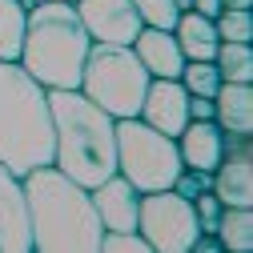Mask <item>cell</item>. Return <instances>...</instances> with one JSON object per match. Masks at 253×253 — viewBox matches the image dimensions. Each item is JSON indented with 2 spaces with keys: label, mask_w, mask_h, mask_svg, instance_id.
Returning a JSON list of instances; mask_svg holds the SVG:
<instances>
[{
  "label": "cell",
  "mask_w": 253,
  "mask_h": 253,
  "mask_svg": "<svg viewBox=\"0 0 253 253\" xmlns=\"http://www.w3.org/2000/svg\"><path fill=\"white\" fill-rule=\"evenodd\" d=\"M73 8L92 44H133V37L145 28L133 0H77Z\"/></svg>",
  "instance_id": "cell-8"
},
{
  "label": "cell",
  "mask_w": 253,
  "mask_h": 253,
  "mask_svg": "<svg viewBox=\"0 0 253 253\" xmlns=\"http://www.w3.org/2000/svg\"><path fill=\"white\" fill-rule=\"evenodd\" d=\"M189 121H213V97H189Z\"/></svg>",
  "instance_id": "cell-24"
},
{
  "label": "cell",
  "mask_w": 253,
  "mask_h": 253,
  "mask_svg": "<svg viewBox=\"0 0 253 253\" xmlns=\"http://www.w3.org/2000/svg\"><path fill=\"white\" fill-rule=\"evenodd\" d=\"M145 125H153L157 133L165 137H177L185 125H189V92L181 81H169V77H153L149 88H145V101H141V113H137Z\"/></svg>",
  "instance_id": "cell-9"
},
{
  "label": "cell",
  "mask_w": 253,
  "mask_h": 253,
  "mask_svg": "<svg viewBox=\"0 0 253 253\" xmlns=\"http://www.w3.org/2000/svg\"><path fill=\"white\" fill-rule=\"evenodd\" d=\"M213 237L221 241V253H249L253 249V209L225 205L213 225Z\"/></svg>",
  "instance_id": "cell-16"
},
{
  "label": "cell",
  "mask_w": 253,
  "mask_h": 253,
  "mask_svg": "<svg viewBox=\"0 0 253 253\" xmlns=\"http://www.w3.org/2000/svg\"><path fill=\"white\" fill-rule=\"evenodd\" d=\"M20 4H24V8H37V4H44V0H20Z\"/></svg>",
  "instance_id": "cell-28"
},
{
  "label": "cell",
  "mask_w": 253,
  "mask_h": 253,
  "mask_svg": "<svg viewBox=\"0 0 253 253\" xmlns=\"http://www.w3.org/2000/svg\"><path fill=\"white\" fill-rule=\"evenodd\" d=\"M177 81L185 84L189 97H213V92L221 88V73H217L213 60H185V69H181Z\"/></svg>",
  "instance_id": "cell-19"
},
{
  "label": "cell",
  "mask_w": 253,
  "mask_h": 253,
  "mask_svg": "<svg viewBox=\"0 0 253 253\" xmlns=\"http://www.w3.org/2000/svg\"><path fill=\"white\" fill-rule=\"evenodd\" d=\"M24 28H28V8L20 0H0V60H20Z\"/></svg>",
  "instance_id": "cell-17"
},
{
  "label": "cell",
  "mask_w": 253,
  "mask_h": 253,
  "mask_svg": "<svg viewBox=\"0 0 253 253\" xmlns=\"http://www.w3.org/2000/svg\"><path fill=\"white\" fill-rule=\"evenodd\" d=\"M137 233L149 241L153 253H189V249H193V241L201 237L193 201L181 197V193H173V189L141 193Z\"/></svg>",
  "instance_id": "cell-7"
},
{
  "label": "cell",
  "mask_w": 253,
  "mask_h": 253,
  "mask_svg": "<svg viewBox=\"0 0 253 253\" xmlns=\"http://www.w3.org/2000/svg\"><path fill=\"white\" fill-rule=\"evenodd\" d=\"M173 37H177V44H181V56L185 60H213V52H217V28H213V20L209 16H201V12H181L177 16V24H173Z\"/></svg>",
  "instance_id": "cell-15"
},
{
  "label": "cell",
  "mask_w": 253,
  "mask_h": 253,
  "mask_svg": "<svg viewBox=\"0 0 253 253\" xmlns=\"http://www.w3.org/2000/svg\"><path fill=\"white\" fill-rule=\"evenodd\" d=\"M92 48V37L73 4L44 0L28 8V28L20 44V69L44 88H81L84 56Z\"/></svg>",
  "instance_id": "cell-4"
},
{
  "label": "cell",
  "mask_w": 253,
  "mask_h": 253,
  "mask_svg": "<svg viewBox=\"0 0 253 253\" xmlns=\"http://www.w3.org/2000/svg\"><path fill=\"white\" fill-rule=\"evenodd\" d=\"M173 4H177V12H189V8H193V0H173Z\"/></svg>",
  "instance_id": "cell-27"
},
{
  "label": "cell",
  "mask_w": 253,
  "mask_h": 253,
  "mask_svg": "<svg viewBox=\"0 0 253 253\" xmlns=\"http://www.w3.org/2000/svg\"><path fill=\"white\" fill-rule=\"evenodd\" d=\"M52 113V165L92 189L117 173V121L92 105L81 88H48Z\"/></svg>",
  "instance_id": "cell-2"
},
{
  "label": "cell",
  "mask_w": 253,
  "mask_h": 253,
  "mask_svg": "<svg viewBox=\"0 0 253 253\" xmlns=\"http://www.w3.org/2000/svg\"><path fill=\"white\" fill-rule=\"evenodd\" d=\"M221 8H253V0H221Z\"/></svg>",
  "instance_id": "cell-26"
},
{
  "label": "cell",
  "mask_w": 253,
  "mask_h": 253,
  "mask_svg": "<svg viewBox=\"0 0 253 253\" xmlns=\"http://www.w3.org/2000/svg\"><path fill=\"white\" fill-rule=\"evenodd\" d=\"M213 121L233 137H249L253 133V84L221 81V88L213 92Z\"/></svg>",
  "instance_id": "cell-14"
},
{
  "label": "cell",
  "mask_w": 253,
  "mask_h": 253,
  "mask_svg": "<svg viewBox=\"0 0 253 253\" xmlns=\"http://www.w3.org/2000/svg\"><path fill=\"white\" fill-rule=\"evenodd\" d=\"M28 201V225H33L37 253H101V217L92 193L56 165L28 169L20 177Z\"/></svg>",
  "instance_id": "cell-1"
},
{
  "label": "cell",
  "mask_w": 253,
  "mask_h": 253,
  "mask_svg": "<svg viewBox=\"0 0 253 253\" xmlns=\"http://www.w3.org/2000/svg\"><path fill=\"white\" fill-rule=\"evenodd\" d=\"M149 81L153 77L145 73V65L129 44H92L84 56L81 92L92 105H101L113 121H125L141 113Z\"/></svg>",
  "instance_id": "cell-5"
},
{
  "label": "cell",
  "mask_w": 253,
  "mask_h": 253,
  "mask_svg": "<svg viewBox=\"0 0 253 253\" xmlns=\"http://www.w3.org/2000/svg\"><path fill=\"white\" fill-rule=\"evenodd\" d=\"M221 205L217 197H213V189H205V193H197L193 197V213H197V225H201V233H213V225H217V217H221Z\"/></svg>",
  "instance_id": "cell-22"
},
{
  "label": "cell",
  "mask_w": 253,
  "mask_h": 253,
  "mask_svg": "<svg viewBox=\"0 0 253 253\" xmlns=\"http://www.w3.org/2000/svg\"><path fill=\"white\" fill-rule=\"evenodd\" d=\"M205 189H209V173H197V169H181L177 181H173V193H181L189 201H193L197 193H205Z\"/></svg>",
  "instance_id": "cell-23"
},
{
  "label": "cell",
  "mask_w": 253,
  "mask_h": 253,
  "mask_svg": "<svg viewBox=\"0 0 253 253\" xmlns=\"http://www.w3.org/2000/svg\"><path fill=\"white\" fill-rule=\"evenodd\" d=\"M181 153L177 137L157 133L141 117L117 121V173L129 181L137 193H157V189H173L181 173Z\"/></svg>",
  "instance_id": "cell-6"
},
{
  "label": "cell",
  "mask_w": 253,
  "mask_h": 253,
  "mask_svg": "<svg viewBox=\"0 0 253 253\" xmlns=\"http://www.w3.org/2000/svg\"><path fill=\"white\" fill-rule=\"evenodd\" d=\"M65 4H77V0H65Z\"/></svg>",
  "instance_id": "cell-29"
},
{
  "label": "cell",
  "mask_w": 253,
  "mask_h": 253,
  "mask_svg": "<svg viewBox=\"0 0 253 253\" xmlns=\"http://www.w3.org/2000/svg\"><path fill=\"white\" fill-rule=\"evenodd\" d=\"M193 12H201V16L213 20V16L221 12V0H193Z\"/></svg>",
  "instance_id": "cell-25"
},
{
  "label": "cell",
  "mask_w": 253,
  "mask_h": 253,
  "mask_svg": "<svg viewBox=\"0 0 253 253\" xmlns=\"http://www.w3.org/2000/svg\"><path fill=\"white\" fill-rule=\"evenodd\" d=\"M92 205H97V217L105 229H137V209H141V193L125 181L121 173L105 177L101 185L88 189Z\"/></svg>",
  "instance_id": "cell-12"
},
{
  "label": "cell",
  "mask_w": 253,
  "mask_h": 253,
  "mask_svg": "<svg viewBox=\"0 0 253 253\" xmlns=\"http://www.w3.org/2000/svg\"><path fill=\"white\" fill-rule=\"evenodd\" d=\"M213 28H217V41H241V44H249L253 41V12L249 8H221L213 16Z\"/></svg>",
  "instance_id": "cell-20"
},
{
  "label": "cell",
  "mask_w": 253,
  "mask_h": 253,
  "mask_svg": "<svg viewBox=\"0 0 253 253\" xmlns=\"http://www.w3.org/2000/svg\"><path fill=\"white\" fill-rule=\"evenodd\" d=\"M213 65L221 73V81H241V84H253V44H241V41H221L217 52H213Z\"/></svg>",
  "instance_id": "cell-18"
},
{
  "label": "cell",
  "mask_w": 253,
  "mask_h": 253,
  "mask_svg": "<svg viewBox=\"0 0 253 253\" xmlns=\"http://www.w3.org/2000/svg\"><path fill=\"white\" fill-rule=\"evenodd\" d=\"M137 52V60L145 65L149 77H169L177 81L181 69H185V56H181V44L173 37V28H141L129 44Z\"/></svg>",
  "instance_id": "cell-13"
},
{
  "label": "cell",
  "mask_w": 253,
  "mask_h": 253,
  "mask_svg": "<svg viewBox=\"0 0 253 253\" xmlns=\"http://www.w3.org/2000/svg\"><path fill=\"white\" fill-rule=\"evenodd\" d=\"M177 153H181L185 169L213 173L221 165V157H225V129L217 121H189L177 133Z\"/></svg>",
  "instance_id": "cell-11"
},
{
  "label": "cell",
  "mask_w": 253,
  "mask_h": 253,
  "mask_svg": "<svg viewBox=\"0 0 253 253\" xmlns=\"http://www.w3.org/2000/svg\"><path fill=\"white\" fill-rule=\"evenodd\" d=\"M0 165L16 177L52 165L48 88L28 77L20 60H0Z\"/></svg>",
  "instance_id": "cell-3"
},
{
  "label": "cell",
  "mask_w": 253,
  "mask_h": 253,
  "mask_svg": "<svg viewBox=\"0 0 253 253\" xmlns=\"http://www.w3.org/2000/svg\"><path fill=\"white\" fill-rule=\"evenodd\" d=\"M0 253H33V225H28L24 185L4 165H0Z\"/></svg>",
  "instance_id": "cell-10"
},
{
  "label": "cell",
  "mask_w": 253,
  "mask_h": 253,
  "mask_svg": "<svg viewBox=\"0 0 253 253\" xmlns=\"http://www.w3.org/2000/svg\"><path fill=\"white\" fill-rule=\"evenodd\" d=\"M133 8H137L145 28H173L177 16H181L173 0H133Z\"/></svg>",
  "instance_id": "cell-21"
}]
</instances>
